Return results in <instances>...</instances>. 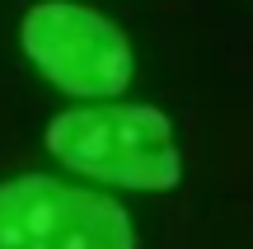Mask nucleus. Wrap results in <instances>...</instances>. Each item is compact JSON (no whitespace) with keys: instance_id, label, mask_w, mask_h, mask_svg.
<instances>
[{"instance_id":"nucleus-3","label":"nucleus","mask_w":253,"mask_h":249,"mask_svg":"<svg viewBox=\"0 0 253 249\" xmlns=\"http://www.w3.org/2000/svg\"><path fill=\"white\" fill-rule=\"evenodd\" d=\"M0 249H136V231L108 193L14 174L0 184Z\"/></svg>"},{"instance_id":"nucleus-1","label":"nucleus","mask_w":253,"mask_h":249,"mask_svg":"<svg viewBox=\"0 0 253 249\" xmlns=\"http://www.w3.org/2000/svg\"><path fill=\"white\" fill-rule=\"evenodd\" d=\"M47 150L71 174L131 193H173L183 184V150L173 122L155 103H108L66 108L42 132Z\"/></svg>"},{"instance_id":"nucleus-2","label":"nucleus","mask_w":253,"mask_h":249,"mask_svg":"<svg viewBox=\"0 0 253 249\" xmlns=\"http://www.w3.org/2000/svg\"><path fill=\"white\" fill-rule=\"evenodd\" d=\"M24 56L71 99H118L131 85V43L108 14L75 0H38L19 19Z\"/></svg>"}]
</instances>
